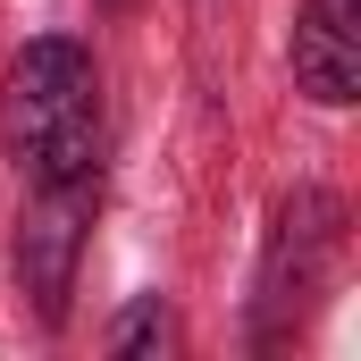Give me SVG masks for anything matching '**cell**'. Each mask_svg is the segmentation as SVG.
<instances>
[{
    "mask_svg": "<svg viewBox=\"0 0 361 361\" xmlns=\"http://www.w3.org/2000/svg\"><path fill=\"white\" fill-rule=\"evenodd\" d=\"M345 210L328 202V193H294L286 210H277V244H269V319L277 311H294L311 286H319V269L336 261V244H345V227H336Z\"/></svg>",
    "mask_w": 361,
    "mask_h": 361,
    "instance_id": "obj_4",
    "label": "cell"
},
{
    "mask_svg": "<svg viewBox=\"0 0 361 361\" xmlns=\"http://www.w3.org/2000/svg\"><path fill=\"white\" fill-rule=\"evenodd\" d=\"M294 85L328 109L361 101V0H302L294 17Z\"/></svg>",
    "mask_w": 361,
    "mask_h": 361,
    "instance_id": "obj_3",
    "label": "cell"
},
{
    "mask_svg": "<svg viewBox=\"0 0 361 361\" xmlns=\"http://www.w3.org/2000/svg\"><path fill=\"white\" fill-rule=\"evenodd\" d=\"M169 345V311H160V294H143L118 328H109V353H160Z\"/></svg>",
    "mask_w": 361,
    "mask_h": 361,
    "instance_id": "obj_5",
    "label": "cell"
},
{
    "mask_svg": "<svg viewBox=\"0 0 361 361\" xmlns=\"http://www.w3.org/2000/svg\"><path fill=\"white\" fill-rule=\"evenodd\" d=\"M0 143L34 185L51 177H92L101 160V76L92 51L68 34H42L8 59L0 76Z\"/></svg>",
    "mask_w": 361,
    "mask_h": 361,
    "instance_id": "obj_1",
    "label": "cell"
},
{
    "mask_svg": "<svg viewBox=\"0 0 361 361\" xmlns=\"http://www.w3.org/2000/svg\"><path fill=\"white\" fill-rule=\"evenodd\" d=\"M92 210H101L92 177H51V185H34V202H25V219H17V286L34 294V311H42L51 328L68 319Z\"/></svg>",
    "mask_w": 361,
    "mask_h": 361,
    "instance_id": "obj_2",
    "label": "cell"
}]
</instances>
